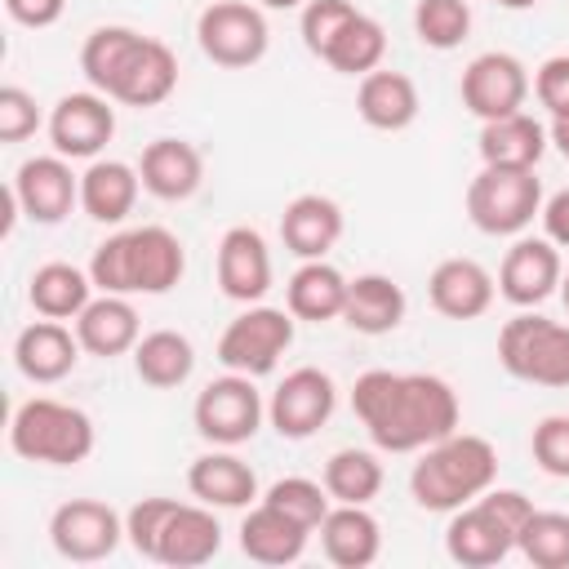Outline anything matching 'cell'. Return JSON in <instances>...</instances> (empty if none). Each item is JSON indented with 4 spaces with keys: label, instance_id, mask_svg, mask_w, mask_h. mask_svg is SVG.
I'll use <instances>...</instances> for the list:
<instances>
[{
    "label": "cell",
    "instance_id": "cell-1",
    "mask_svg": "<svg viewBox=\"0 0 569 569\" xmlns=\"http://www.w3.org/2000/svg\"><path fill=\"white\" fill-rule=\"evenodd\" d=\"M351 413L382 453H418L462 422L458 391L440 373L365 369L351 382Z\"/></svg>",
    "mask_w": 569,
    "mask_h": 569
},
{
    "label": "cell",
    "instance_id": "cell-2",
    "mask_svg": "<svg viewBox=\"0 0 569 569\" xmlns=\"http://www.w3.org/2000/svg\"><path fill=\"white\" fill-rule=\"evenodd\" d=\"M89 276H93L98 293H124V298L151 293V298H160L187 276V249L160 222L129 227V231L107 236L93 249Z\"/></svg>",
    "mask_w": 569,
    "mask_h": 569
},
{
    "label": "cell",
    "instance_id": "cell-3",
    "mask_svg": "<svg viewBox=\"0 0 569 569\" xmlns=\"http://www.w3.org/2000/svg\"><path fill=\"white\" fill-rule=\"evenodd\" d=\"M498 480V449L476 431H449L445 440L418 449L409 471V493L422 511H458L476 502Z\"/></svg>",
    "mask_w": 569,
    "mask_h": 569
},
{
    "label": "cell",
    "instance_id": "cell-4",
    "mask_svg": "<svg viewBox=\"0 0 569 569\" xmlns=\"http://www.w3.org/2000/svg\"><path fill=\"white\" fill-rule=\"evenodd\" d=\"M93 445H98L93 418L80 405H67L53 396H31L9 418V449L22 462L76 467L93 453Z\"/></svg>",
    "mask_w": 569,
    "mask_h": 569
},
{
    "label": "cell",
    "instance_id": "cell-5",
    "mask_svg": "<svg viewBox=\"0 0 569 569\" xmlns=\"http://www.w3.org/2000/svg\"><path fill=\"white\" fill-rule=\"evenodd\" d=\"M498 365L533 387H569V325L520 307L498 329Z\"/></svg>",
    "mask_w": 569,
    "mask_h": 569
},
{
    "label": "cell",
    "instance_id": "cell-6",
    "mask_svg": "<svg viewBox=\"0 0 569 569\" xmlns=\"http://www.w3.org/2000/svg\"><path fill=\"white\" fill-rule=\"evenodd\" d=\"M542 213V178L516 164H480L467 182V218L485 236H525Z\"/></svg>",
    "mask_w": 569,
    "mask_h": 569
},
{
    "label": "cell",
    "instance_id": "cell-7",
    "mask_svg": "<svg viewBox=\"0 0 569 569\" xmlns=\"http://www.w3.org/2000/svg\"><path fill=\"white\" fill-rule=\"evenodd\" d=\"M293 347V311L289 307H267L249 302L222 333H218V365L231 373L267 378L280 356Z\"/></svg>",
    "mask_w": 569,
    "mask_h": 569
},
{
    "label": "cell",
    "instance_id": "cell-8",
    "mask_svg": "<svg viewBox=\"0 0 569 569\" xmlns=\"http://www.w3.org/2000/svg\"><path fill=\"white\" fill-rule=\"evenodd\" d=\"M196 44L213 67L244 71L267 58L271 31L258 4L249 0H209L196 18Z\"/></svg>",
    "mask_w": 569,
    "mask_h": 569
},
{
    "label": "cell",
    "instance_id": "cell-9",
    "mask_svg": "<svg viewBox=\"0 0 569 569\" xmlns=\"http://www.w3.org/2000/svg\"><path fill=\"white\" fill-rule=\"evenodd\" d=\"M262 418H267L262 391L253 387L249 373H231V369L222 378L204 382L196 405H191V422H196L200 440L222 445V449H236V445L253 440Z\"/></svg>",
    "mask_w": 569,
    "mask_h": 569
},
{
    "label": "cell",
    "instance_id": "cell-10",
    "mask_svg": "<svg viewBox=\"0 0 569 569\" xmlns=\"http://www.w3.org/2000/svg\"><path fill=\"white\" fill-rule=\"evenodd\" d=\"M49 542L71 565H98L124 542V516L102 498H71L49 516Z\"/></svg>",
    "mask_w": 569,
    "mask_h": 569
},
{
    "label": "cell",
    "instance_id": "cell-11",
    "mask_svg": "<svg viewBox=\"0 0 569 569\" xmlns=\"http://www.w3.org/2000/svg\"><path fill=\"white\" fill-rule=\"evenodd\" d=\"M338 409V382L316 369V365H302V369H289L271 400H267V422L276 427L280 440H311Z\"/></svg>",
    "mask_w": 569,
    "mask_h": 569
},
{
    "label": "cell",
    "instance_id": "cell-12",
    "mask_svg": "<svg viewBox=\"0 0 569 569\" xmlns=\"http://www.w3.org/2000/svg\"><path fill=\"white\" fill-rule=\"evenodd\" d=\"M529 89H533L529 67L516 53H507V49L476 53L462 67V80H458V98H462V107L480 124L485 120H498V116H511V111H525Z\"/></svg>",
    "mask_w": 569,
    "mask_h": 569
},
{
    "label": "cell",
    "instance_id": "cell-13",
    "mask_svg": "<svg viewBox=\"0 0 569 569\" xmlns=\"http://www.w3.org/2000/svg\"><path fill=\"white\" fill-rule=\"evenodd\" d=\"M44 129H49V142H53L58 156H67V160H98L102 147L116 133V107L98 89H76V93H62L53 102Z\"/></svg>",
    "mask_w": 569,
    "mask_h": 569
},
{
    "label": "cell",
    "instance_id": "cell-14",
    "mask_svg": "<svg viewBox=\"0 0 569 569\" xmlns=\"http://www.w3.org/2000/svg\"><path fill=\"white\" fill-rule=\"evenodd\" d=\"M9 191L18 196V209H22L27 222L53 227L80 204V173H71V160L58 156V151L53 156H31L13 169Z\"/></svg>",
    "mask_w": 569,
    "mask_h": 569
},
{
    "label": "cell",
    "instance_id": "cell-15",
    "mask_svg": "<svg viewBox=\"0 0 569 569\" xmlns=\"http://www.w3.org/2000/svg\"><path fill=\"white\" fill-rule=\"evenodd\" d=\"M173 89H178V53L164 40L138 31V40L129 44V53L120 58L107 84V98L124 107H160Z\"/></svg>",
    "mask_w": 569,
    "mask_h": 569
},
{
    "label": "cell",
    "instance_id": "cell-16",
    "mask_svg": "<svg viewBox=\"0 0 569 569\" xmlns=\"http://www.w3.org/2000/svg\"><path fill=\"white\" fill-rule=\"evenodd\" d=\"M560 276L565 262L547 236H516L498 267V293L511 307H538L551 293H560Z\"/></svg>",
    "mask_w": 569,
    "mask_h": 569
},
{
    "label": "cell",
    "instance_id": "cell-17",
    "mask_svg": "<svg viewBox=\"0 0 569 569\" xmlns=\"http://www.w3.org/2000/svg\"><path fill=\"white\" fill-rule=\"evenodd\" d=\"M213 271H218V289L231 298V302H262L267 289H271V249L262 240L258 227H227L222 240H218V253H213Z\"/></svg>",
    "mask_w": 569,
    "mask_h": 569
},
{
    "label": "cell",
    "instance_id": "cell-18",
    "mask_svg": "<svg viewBox=\"0 0 569 569\" xmlns=\"http://www.w3.org/2000/svg\"><path fill=\"white\" fill-rule=\"evenodd\" d=\"M445 551L462 569H489V565H498V560H507L516 551V533L498 520V511L485 498H476V502L449 511Z\"/></svg>",
    "mask_w": 569,
    "mask_h": 569
},
{
    "label": "cell",
    "instance_id": "cell-19",
    "mask_svg": "<svg viewBox=\"0 0 569 569\" xmlns=\"http://www.w3.org/2000/svg\"><path fill=\"white\" fill-rule=\"evenodd\" d=\"M80 351H84V347H80V338H76V325L49 320V316L22 325L18 338H13V365H18V373H22L27 382H40V387L62 382V378L80 365Z\"/></svg>",
    "mask_w": 569,
    "mask_h": 569
},
{
    "label": "cell",
    "instance_id": "cell-20",
    "mask_svg": "<svg viewBox=\"0 0 569 569\" xmlns=\"http://www.w3.org/2000/svg\"><path fill=\"white\" fill-rule=\"evenodd\" d=\"M138 173H142V191L156 196V200H191L204 182V156L196 142L187 138H151L142 147V160H138Z\"/></svg>",
    "mask_w": 569,
    "mask_h": 569
},
{
    "label": "cell",
    "instance_id": "cell-21",
    "mask_svg": "<svg viewBox=\"0 0 569 569\" xmlns=\"http://www.w3.org/2000/svg\"><path fill=\"white\" fill-rule=\"evenodd\" d=\"M498 280L476 258H445L427 276V298L445 320H476L493 307Z\"/></svg>",
    "mask_w": 569,
    "mask_h": 569
},
{
    "label": "cell",
    "instance_id": "cell-22",
    "mask_svg": "<svg viewBox=\"0 0 569 569\" xmlns=\"http://www.w3.org/2000/svg\"><path fill=\"white\" fill-rule=\"evenodd\" d=\"M342 204L333 196H320V191H302L284 204L280 213V240L293 258L311 262V258H325L338 240H342Z\"/></svg>",
    "mask_w": 569,
    "mask_h": 569
},
{
    "label": "cell",
    "instance_id": "cell-23",
    "mask_svg": "<svg viewBox=\"0 0 569 569\" xmlns=\"http://www.w3.org/2000/svg\"><path fill=\"white\" fill-rule=\"evenodd\" d=\"M187 489L196 502H209V507H222V511H240V507H253L258 502V476L253 467L213 445L209 453H200L191 467H187Z\"/></svg>",
    "mask_w": 569,
    "mask_h": 569
},
{
    "label": "cell",
    "instance_id": "cell-24",
    "mask_svg": "<svg viewBox=\"0 0 569 569\" xmlns=\"http://www.w3.org/2000/svg\"><path fill=\"white\" fill-rule=\"evenodd\" d=\"M218 551H222V525H218L213 507L209 502H178L173 516L164 520L156 565L196 569V565H209Z\"/></svg>",
    "mask_w": 569,
    "mask_h": 569
},
{
    "label": "cell",
    "instance_id": "cell-25",
    "mask_svg": "<svg viewBox=\"0 0 569 569\" xmlns=\"http://www.w3.org/2000/svg\"><path fill=\"white\" fill-rule=\"evenodd\" d=\"M71 325H76V338H80L84 356H98V360H116V356L133 351L138 338H142L138 307L124 293H98V298H89V307Z\"/></svg>",
    "mask_w": 569,
    "mask_h": 569
},
{
    "label": "cell",
    "instance_id": "cell-26",
    "mask_svg": "<svg viewBox=\"0 0 569 569\" xmlns=\"http://www.w3.org/2000/svg\"><path fill=\"white\" fill-rule=\"evenodd\" d=\"M320 551L338 569H369L382 551V525L369 507L356 502H333L329 516L320 520Z\"/></svg>",
    "mask_w": 569,
    "mask_h": 569
},
{
    "label": "cell",
    "instance_id": "cell-27",
    "mask_svg": "<svg viewBox=\"0 0 569 569\" xmlns=\"http://www.w3.org/2000/svg\"><path fill=\"white\" fill-rule=\"evenodd\" d=\"M311 533L316 529L298 525L293 516H284L280 507H271V502L258 498L244 511V520H240V551L253 565H293V560H302Z\"/></svg>",
    "mask_w": 569,
    "mask_h": 569
},
{
    "label": "cell",
    "instance_id": "cell-28",
    "mask_svg": "<svg viewBox=\"0 0 569 569\" xmlns=\"http://www.w3.org/2000/svg\"><path fill=\"white\" fill-rule=\"evenodd\" d=\"M418 107H422L418 84H413V76H405V71L378 67V71L360 76V84H356V111H360V120H365L369 129L400 133V129H409V124L418 120Z\"/></svg>",
    "mask_w": 569,
    "mask_h": 569
},
{
    "label": "cell",
    "instance_id": "cell-29",
    "mask_svg": "<svg viewBox=\"0 0 569 569\" xmlns=\"http://www.w3.org/2000/svg\"><path fill=\"white\" fill-rule=\"evenodd\" d=\"M138 191H142V173H138V164H124V160L98 156L80 173V209L102 227L124 222L138 204Z\"/></svg>",
    "mask_w": 569,
    "mask_h": 569
},
{
    "label": "cell",
    "instance_id": "cell-30",
    "mask_svg": "<svg viewBox=\"0 0 569 569\" xmlns=\"http://www.w3.org/2000/svg\"><path fill=\"white\" fill-rule=\"evenodd\" d=\"M409 311V298L405 289L382 276V271H365L356 280H347V307H342V325L365 333V338H382L391 329H400Z\"/></svg>",
    "mask_w": 569,
    "mask_h": 569
},
{
    "label": "cell",
    "instance_id": "cell-31",
    "mask_svg": "<svg viewBox=\"0 0 569 569\" xmlns=\"http://www.w3.org/2000/svg\"><path fill=\"white\" fill-rule=\"evenodd\" d=\"M476 147H480V160H485V164L538 169V160L547 156L551 138H547V124H542V120H533L529 111H511V116L485 120Z\"/></svg>",
    "mask_w": 569,
    "mask_h": 569
},
{
    "label": "cell",
    "instance_id": "cell-32",
    "mask_svg": "<svg viewBox=\"0 0 569 569\" xmlns=\"http://www.w3.org/2000/svg\"><path fill=\"white\" fill-rule=\"evenodd\" d=\"M284 307L293 311V320H311V325H325V320H342V307H347V276L325 262V258H311L302 262L289 284H284Z\"/></svg>",
    "mask_w": 569,
    "mask_h": 569
},
{
    "label": "cell",
    "instance_id": "cell-33",
    "mask_svg": "<svg viewBox=\"0 0 569 569\" xmlns=\"http://www.w3.org/2000/svg\"><path fill=\"white\" fill-rule=\"evenodd\" d=\"M93 298V276L89 267H71V262H44L31 271L27 280V302L36 316H49V320H76Z\"/></svg>",
    "mask_w": 569,
    "mask_h": 569
},
{
    "label": "cell",
    "instance_id": "cell-34",
    "mask_svg": "<svg viewBox=\"0 0 569 569\" xmlns=\"http://www.w3.org/2000/svg\"><path fill=\"white\" fill-rule=\"evenodd\" d=\"M129 356H133V373L147 387H156V391L182 387L191 378V369H196V347L178 329H151V333H142Z\"/></svg>",
    "mask_w": 569,
    "mask_h": 569
},
{
    "label": "cell",
    "instance_id": "cell-35",
    "mask_svg": "<svg viewBox=\"0 0 569 569\" xmlns=\"http://www.w3.org/2000/svg\"><path fill=\"white\" fill-rule=\"evenodd\" d=\"M382 58H387V31H382L378 18H369V13H360V9H356V18L333 36V44L320 53V62L333 67L338 76H369V71L382 67Z\"/></svg>",
    "mask_w": 569,
    "mask_h": 569
},
{
    "label": "cell",
    "instance_id": "cell-36",
    "mask_svg": "<svg viewBox=\"0 0 569 569\" xmlns=\"http://www.w3.org/2000/svg\"><path fill=\"white\" fill-rule=\"evenodd\" d=\"M320 480H325L333 502L369 507L382 493V462H378L373 449H333Z\"/></svg>",
    "mask_w": 569,
    "mask_h": 569
},
{
    "label": "cell",
    "instance_id": "cell-37",
    "mask_svg": "<svg viewBox=\"0 0 569 569\" xmlns=\"http://www.w3.org/2000/svg\"><path fill=\"white\" fill-rule=\"evenodd\" d=\"M413 36L436 53L458 49L471 36V4L467 0H418L413 4Z\"/></svg>",
    "mask_w": 569,
    "mask_h": 569
},
{
    "label": "cell",
    "instance_id": "cell-38",
    "mask_svg": "<svg viewBox=\"0 0 569 569\" xmlns=\"http://www.w3.org/2000/svg\"><path fill=\"white\" fill-rule=\"evenodd\" d=\"M516 551L538 569H569V516L565 511H533L516 538Z\"/></svg>",
    "mask_w": 569,
    "mask_h": 569
},
{
    "label": "cell",
    "instance_id": "cell-39",
    "mask_svg": "<svg viewBox=\"0 0 569 569\" xmlns=\"http://www.w3.org/2000/svg\"><path fill=\"white\" fill-rule=\"evenodd\" d=\"M133 40H138V31H133V27H120V22L93 27V31L84 36V44H80V71H84L89 89L107 93V84H111L116 67H120V58L129 53V44H133Z\"/></svg>",
    "mask_w": 569,
    "mask_h": 569
},
{
    "label": "cell",
    "instance_id": "cell-40",
    "mask_svg": "<svg viewBox=\"0 0 569 569\" xmlns=\"http://www.w3.org/2000/svg\"><path fill=\"white\" fill-rule=\"evenodd\" d=\"M262 502L280 507L284 516H293V520L307 525V529H320V520H325L329 507H333L325 480H307V476H280V480L262 493Z\"/></svg>",
    "mask_w": 569,
    "mask_h": 569
},
{
    "label": "cell",
    "instance_id": "cell-41",
    "mask_svg": "<svg viewBox=\"0 0 569 569\" xmlns=\"http://www.w3.org/2000/svg\"><path fill=\"white\" fill-rule=\"evenodd\" d=\"M173 507H178V498H138L124 511V542L142 560H156V547H160V533H164V520L173 516Z\"/></svg>",
    "mask_w": 569,
    "mask_h": 569
},
{
    "label": "cell",
    "instance_id": "cell-42",
    "mask_svg": "<svg viewBox=\"0 0 569 569\" xmlns=\"http://www.w3.org/2000/svg\"><path fill=\"white\" fill-rule=\"evenodd\" d=\"M356 18V4L351 0H307L302 4V18H298V31H302V44L320 58L333 36Z\"/></svg>",
    "mask_w": 569,
    "mask_h": 569
},
{
    "label": "cell",
    "instance_id": "cell-43",
    "mask_svg": "<svg viewBox=\"0 0 569 569\" xmlns=\"http://www.w3.org/2000/svg\"><path fill=\"white\" fill-rule=\"evenodd\" d=\"M529 453H533V462L551 480H569V413L538 418L533 422V436H529Z\"/></svg>",
    "mask_w": 569,
    "mask_h": 569
},
{
    "label": "cell",
    "instance_id": "cell-44",
    "mask_svg": "<svg viewBox=\"0 0 569 569\" xmlns=\"http://www.w3.org/2000/svg\"><path fill=\"white\" fill-rule=\"evenodd\" d=\"M40 129V102L22 84H0V142H27Z\"/></svg>",
    "mask_w": 569,
    "mask_h": 569
},
{
    "label": "cell",
    "instance_id": "cell-45",
    "mask_svg": "<svg viewBox=\"0 0 569 569\" xmlns=\"http://www.w3.org/2000/svg\"><path fill=\"white\" fill-rule=\"evenodd\" d=\"M533 98L547 107V116H569V53H551L533 71Z\"/></svg>",
    "mask_w": 569,
    "mask_h": 569
},
{
    "label": "cell",
    "instance_id": "cell-46",
    "mask_svg": "<svg viewBox=\"0 0 569 569\" xmlns=\"http://www.w3.org/2000/svg\"><path fill=\"white\" fill-rule=\"evenodd\" d=\"M480 498H485V502L498 511V520H502V525H507L516 538H520V529L529 525V516L538 511V507H533V498H525L520 489H498V485H489Z\"/></svg>",
    "mask_w": 569,
    "mask_h": 569
},
{
    "label": "cell",
    "instance_id": "cell-47",
    "mask_svg": "<svg viewBox=\"0 0 569 569\" xmlns=\"http://www.w3.org/2000/svg\"><path fill=\"white\" fill-rule=\"evenodd\" d=\"M62 9H67V0H4V13H9L18 27H31V31L53 27V22L62 18Z\"/></svg>",
    "mask_w": 569,
    "mask_h": 569
},
{
    "label": "cell",
    "instance_id": "cell-48",
    "mask_svg": "<svg viewBox=\"0 0 569 569\" xmlns=\"http://www.w3.org/2000/svg\"><path fill=\"white\" fill-rule=\"evenodd\" d=\"M538 218H542V236L556 249H569V187H560L556 196H547Z\"/></svg>",
    "mask_w": 569,
    "mask_h": 569
},
{
    "label": "cell",
    "instance_id": "cell-49",
    "mask_svg": "<svg viewBox=\"0 0 569 569\" xmlns=\"http://www.w3.org/2000/svg\"><path fill=\"white\" fill-rule=\"evenodd\" d=\"M547 138H551V147L569 160V116H556V120L547 124Z\"/></svg>",
    "mask_w": 569,
    "mask_h": 569
},
{
    "label": "cell",
    "instance_id": "cell-50",
    "mask_svg": "<svg viewBox=\"0 0 569 569\" xmlns=\"http://www.w3.org/2000/svg\"><path fill=\"white\" fill-rule=\"evenodd\" d=\"M262 9H298V4H307V0H258Z\"/></svg>",
    "mask_w": 569,
    "mask_h": 569
},
{
    "label": "cell",
    "instance_id": "cell-51",
    "mask_svg": "<svg viewBox=\"0 0 569 569\" xmlns=\"http://www.w3.org/2000/svg\"><path fill=\"white\" fill-rule=\"evenodd\" d=\"M489 4H502V9H533L538 0H489Z\"/></svg>",
    "mask_w": 569,
    "mask_h": 569
},
{
    "label": "cell",
    "instance_id": "cell-52",
    "mask_svg": "<svg viewBox=\"0 0 569 569\" xmlns=\"http://www.w3.org/2000/svg\"><path fill=\"white\" fill-rule=\"evenodd\" d=\"M560 302H565V311H569V267H565V276H560Z\"/></svg>",
    "mask_w": 569,
    "mask_h": 569
}]
</instances>
